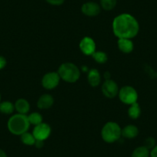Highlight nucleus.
<instances>
[{
	"label": "nucleus",
	"instance_id": "f257e3e1",
	"mask_svg": "<svg viewBox=\"0 0 157 157\" xmlns=\"http://www.w3.org/2000/svg\"><path fill=\"white\" fill-rule=\"evenodd\" d=\"M113 31L118 39H132L138 35L140 24L133 16L122 13L113 19Z\"/></svg>",
	"mask_w": 157,
	"mask_h": 157
},
{
	"label": "nucleus",
	"instance_id": "f03ea898",
	"mask_svg": "<svg viewBox=\"0 0 157 157\" xmlns=\"http://www.w3.org/2000/svg\"><path fill=\"white\" fill-rule=\"evenodd\" d=\"M8 129L12 134L16 136H21L24 132H28L30 123L28 116L23 114H15L9 119L7 123Z\"/></svg>",
	"mask_w": 157,
	"mask_h": 157
},
{
	"label": "nucleus",
	"instance_id": "7ed1b4c3",
	"mask_svg": "<svg viewBox=\"0 0 157 157\" xmlns=\"http://www.w3.org/2000/svg\"><path fill=\"white\" fill-rule=\"evenodd\" d=\"M58 74L60 78L67 82H75L80 77V70L78 66L72 63H63L59 67Z\"/></svg>",
	"mask_w": 157,
	"mask_h": 157
},
{
	"label": "nucleus",
	"instance_id": "20e7f679",
	"mask_svg": "<svg viewBox=\"0 0 157 157\" xmlns=\"http://www.w3.org/2000/svg\"><path fill=\"white\" fill-rule=\"evenodd\" d=\"M102 139L107 143H113L122 136V129L116 122H108L101 131Z\"/></svg>",
	"mask_w": 157,
	"mask_h": 157
},
{
	"label": "nucleus",
	"instance_id": "39448f33",
	"mask_svg": "<svg viewBox=\"0 0 157 157\" xmlns=\"http://www.w3.org/2000/svg\"><path fill=\"white\" fill-rule=\"evenodd\" d=\"M118 96L120 101L126 105H132L137 102L138 93L136 90L130 86H125L119 90Z\"/></svg>",
	"mask_w": 157,
	"mask_h": 157
},
{
	"label": "nucleus",
	"instance_id": "423d86ee",
	"mask_svg": "<svg viewBox=\"0 0 157 157\" xmlns=\"http://www.w3.org/2000/svg\"><path fill=\"white\" fill-rule=\"evenodd\" d=\"M60 76L57 72H49L45 74L42 78V85L46 90H53L58 86L60 82Z\"/></svg>",
	"mask_w": 157,
	"mask_h": 157
},
{
	"label": "nucleus",
	"instance_id": "0eeeda50",
	"mask_svg": "<svg viewBox=\"0 0 157 157\" xmlns=\"http://www.w3.org/2000/svg\"><path fill=\"white\" fill-rule=\"evenodd\" d=\"M51 127L49 124L46 123H42L40 124L35 126L33 129V134L36 140L45 141L49 137L51 134Z\"/></svg>",
	"mask_w": 157,
	"mask_h": 157
},
{
	"label": "nucleus",
	"instance_id": "6e6552de",
	"mask_svg": "<svg viewBox=\"0 0 157 157\" xmlns=\"http://www.w3.org/2000/svg\"><path fill=\"white\" fill-rule=\"evenodd\" d=\"M117 83L112 79H106L102 86V91L104 96L109 99H113L119 93Z\"/></svg>",
	"mask_w": 157,
	"mask_h": 157
},
{
	"label": "nucleus",
	"instance_id": "1a4fd4ad",
	"mask_svg": "<svg viewBox=\"0 0 157 157\" xmlns=\"http://www.w3.org/2000/svg\"><path fill=\"white\" fill-rule=\"evenodd\" d=\"M96 45L92 38L84 37L79 43V49L86 56H92L96 52Z\"/></svg>",
	"mask_w": 157,
	"mask_h": 157
},
{
	"label": "nucleus",
	"instance_id": "9d476101",
	"mask_svg": "<svg viewBox=\"0 0 157 157\" xmlns=\"http://www.w3.org/2000/svg\"><path fill=\"white\" fill-rule=\"evenodd\" d=\"M101 6L95 2H88L84 3L81 7V11L85 16L94 17L98 16L101 12Z\"/></svg>",
	"mask_w": 157,
	"mask_h": 157
},
{
	"label": "nucleus",
	"instance_id": "9b49d317",
	"mask_svg": "<svg viewBox=\"0 0 157 157\" xmlns=\"http://www.w3.org/2000/svg\"><path fill=\"white\" fill-rule=\"evenodd\" d=\"M54 103V99L50 94H43L39 98L37 106L40 109H48L51 108Z\"/></svg>",
	"mask_w": 157,
	"mask_h": 157
},
{
	"label": "nucleus",
	"instance_id": "f8f14e48",
	"mask_svg": "<svg viewBox=\"0 0 157 157\" xmlns=\"http://www.w3.org/2000/svg\"><path fill=\"white\" fill-rule=\"evenodd\" d=\"M117 45L119 49L124 53H130L134 49L133 43L129 39H119Z\"/></svg>",
	"mask_w": 157,
	"mask_h": 157
},
{
	"label": "nucleus",
	"instance_id": "ddd939ff",
	"mask_svg": "<svg viewBox=\"0 0 157 157\" xmlns=\"http://www.w3.org/2000/svg\"><path fill=\"white\" fill-rule=\"evenodd\" d=\"M15 110L19 114L26 115L29 112L30 105L29 102L25 99H19L15 102Z\"/></svg>",
	"mask_w": 157,
	"mask_h": 157
},
{
	"label": "nucleus",
	"instance_id": "4468645a",
	"mask_svg": "<svg viewBox=\"0 0 157 157\" xmlns=\"http://www.w3.org/2000/svg\"><path fill=\"white\" fill-rule=\"evenodd\" d=\"M139 129L135 125H128L122 129V136L126 139H133L138 136Z\"/></svg>",
	"mask_w": 157,
	"mask_h": 157
},
{
	"label": "nucleus",
	"instance_id": "2eb2a0df",
	"mask_svg": "<svg viewBox=\"0 0 157 157\" xmlns=\"http://www.w3.org/2000/svg\"><path fill=\"white\" fill-rule=\"evenodd\" d=\"M88 82L91 86L96 87L100 84L101 75L99 71L96 69H93L88 73Z\"/></svg>",
	"mask_w": 157,
	"mask_h": 157
},
{
	"label": "nucleus",
	"instance_id": "dca6fc26",
	"mask_svg": "<svg viewBox=\"0 0 157 157\" xmlns=\"http://www.w3.org/2000/svg\"><path fill=\"white\" fill-rule=\"evenodd\" d=\"M128 115L132 120H136L141 115V108L138 102L130 105V107L128 109Z\"/></svg>",
	"mask_w": 157,
	"mask_h": 157
},
{
	"label": "nucleus",
	"instance_id": "f3484780",
	"mask_svg": "<svg viewBox=\"0 0 157 157\" xmlns=\"http://www.w3.org/2000/svg\"><path fill=\"white\" fill-rule=\"evenodd\" d=\"M15 105L10 101H3L0 102V113L10 115L14 112Z\"/></svg>",
	"mask_w": 157,
	"mask_h": 157
},
{
	"label": "nucleus",
	"instance_id": "a211bd4d",
	"mask_svg": "<svg viewBox=\"0 0 157 157\" xmlns=\"http://www.w3.org/2000/svg\"><path fill=\"white\" fill-rule=\"evenodd\" d=\"M131 157H150V150L144 146H139L134 149Z\"/></svg>",
	"mask_w": 157,
	"mask_h": 157
},
{
	"label": "nucleus",
	"instance_id": "6ab92c4d",
	"mask_svg": "<svg viewBox=\"0 0 157 157\" xmlns=\"http://www.w3.org/2000/svg\"><path fill=\"white\" fill-rule=\"evenodd\" d=\"M21 136V141L23 144L26 145V146H34L36 143V140L35 139L33 133H30L29 132H24L23 134L20 136Z\"/></svg>",
	"mask_w": 157,
	"mask_h": 157
},
{
	"label": "nucleus",
	"instance_id": "aec40b11",
	"mask_svg": "<svg viewBox=\"0 0 157 157\" xmlns=\"http://www.w3.org/2000/svg\"><path fill=\"white\" fill-rule=\"evenodd\" d=\"M28 119L30 124L34 125V126H37V125L40 124V123H43V120L42 115L39 113H37V112L30 113L28 116Z\"/></svg>",
	"mask_w": 157,
	"mask_h": 157
},
{
	"label": "nucleus",
	"instance_id": "412c9836",
	"mask_svg": "<svg viewBox=\"0 0 157 157\" xmlns=\"http://www.w3.org/2000/svg\"><path fill=\"white\" fill-rule=\"evenodd\" d=\"M92 57L94 59L96 63H99V64H103L107 62L108 59V56H107L106 53L102 51H97V52H95L92 55Z\"/></svg>",
	"mask_w": 157,
	"mask_h": 157
},
{
	"label": "nucleus",
	"instance_id": "4be33fe9",
	"mask_svg": "<svg viewBox=\"0 0 157 157\" xmlns=\"http://www.w3.org/2000/svg\"><path fill=\"white\" fill-rule=\"evenodd\" d=\"M117 0H100V6L105 11L113 10L116 7Z\"/></svg>",
	"mask_w": 157,
	"mask_h": 157
},
{
	"label": "nucleus",
	"instance_id": "5701e85b",
	"mask_svg": "<svg viewBox=\"0 0 157 157\" xmlns=\"http://www.w3.org/2000/svg\"><path fill=\"white\" fill-rule=\"evenodd\" d=\"M155 145H156V141H155V140L153 137H148V138H146L145 140L144 146H146L149 150L153 149L155 146Z\"/></svg>",
	"mask_w": 157,
	"mask_h": 157
},
{
	"label": "nucleus",
	"instance_id": "b1692460",
	"mask_svg": "<svg viewBox=\"0 0 157 157\" xmlns=\"http://www.w3.org/2000/svg\"><path fill=\"white\" fill-rule=\"evenodd\" d=\"M66 0H46L47 3L52 6H61L64 3Z\"/></svg>",
	"mask_w": 157,
	"mask_h": 157
},
{
	"label": "nucleus",
	"instance_id": "393cba45",
	"mask_svg": "<svg viewBox=\"0 0 157 157\" xmlns=\"http://www.w3.org/2000/svg\"><path fill=\"white\" fill-rule=\"evenodd\" d=\"M6 59L5 57L2 56H0V70L6 67Z\"/></svg>",
	"mask_w": 157,
	"mask_h": 157
},
{
	"label": "nucleus",
	"instance_id": "a878e982",
	"mask_svg": "<svg viewBox=\"0 0 157 157\" xmlns=\"http://www.w3.org/2000/svg\"><path fill=\"white\" fill-rule=\"evenodd\" d=\"M150 157H157V144L150 150Z\"/></svg>",
	"mask_w": 157,
	"mask_h": 157
},
{
	"label": "nucleus",
	"instance_id": "bb28decb",
	"mask_svg": "<svg viewBox=\"0 0 157 157\" xmlns=\"http://www.w3.org/2000/svg\"><path fill=\"white\" fill-rule=\"evenodd\" d=\"M44 145V141H41V140H36V143H35L34 146H36V147L37 148H42Z\"/></svg>",
	"mask_w": 157,
	"mask_h": 157
},
{
	"label": "nucleus",
	"instance_id": "cd10ccee",
	"mask_svg": "<svg viewBox=\"0 0 157 157\" xmlns=\"http://www.w3.org/2000/svg\"><path fill=\"white\" fill-rule=\"evenodd\" d=\"M0 157H7V154L2 149H0Z\"/></svg>",
	"mask_w": 157,
	"mask_h": 157
},
{
	"label": "nucleus",
	"instance_id": "c85d7f7f",
	"mask_svg": "<svg viewBox=\"0 0 157 157\" xmlns=\"http://www.w3.org/2000/svg\"><path fill=\"white\" fill-rule=\"evenodd\" d=\"M104 76H105V80H106V79H109V78H110V74L108 72H106L105 73V75H104Z\"/></svg>",
	"mask_w": 157,
	"mask_h": 157
},
{
	"label": "nucleus",
	"instance_id": "c756f323",
	"mask_svg": "<svg viewBox=\"0 0 157 157\" xmlns=\"http://www.w3.org/2000/svg\"><path fill=\"white\" fill-rule=\"evenodd\" d=\"M0 102H1V94H0Z\"/></svg>",
	"mask_w": 157,
	"mask_h": 157
}]
</instances>
